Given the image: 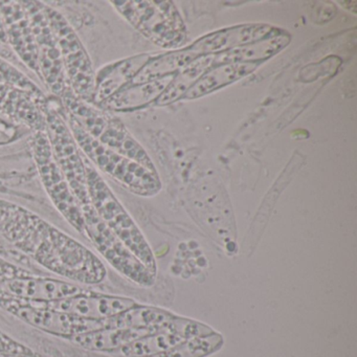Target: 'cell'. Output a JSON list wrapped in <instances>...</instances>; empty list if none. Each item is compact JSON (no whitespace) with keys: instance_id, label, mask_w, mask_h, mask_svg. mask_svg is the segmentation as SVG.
<instances>
[{"instance_id":"1","label":"cell","mask_w":357,"mask_h":357,"mask_svg":"<svg viewBox=\"0 0 357 357\" xmlns=\"http://www.w3.org/2000/svg\"><path fill=\"white\" fill-rule=\"evenodd\" d=\"M0 235L41 266L86 285L107 277L104 263L70 236L17 204L0 200Z\"/></svg>"},{"instance_id":"2","label":"cell","mask_w":357,"mask_h":357,"mask_svg":"<svg viewBox=\"0 0 357 357\" xmlns=\"http://www.w3.org/2000/svg\"><path fill=\"white\" fill-rule=\"evenodd\" d=\"M66 121L70 131L87 160L95 168L99 169L123 187L139 196H153L162 188L160 177L156 171L129 160L91 137L80 123L66 112Z\"/></svg>"},{"instance_id":"3","label":"cell","mask_w":357,"mask_h":357,"mask_svg":"<svg viewBox=\"0 0 357 357\" xmlns=\"http://www.w3.org/2000/svg\"><path fill=\"white\" fill-rule=\"evenodd\" d=\"M64 108L93 139L108 149L156 171L144 148L133 139L122 121L110 112L79 99L70 87L60 98Z\"/></svg>"},{"instance_id":"4","label":"cell","mask_w":357,"mask_h":357,"mask_svg":"<svg viewBox=\"0 0 357 357\" xmlns=\"http://www.w3.org/2000/svg\"><path fill=\"white\" fill-rule=\"evenodd\" d=\"M85 164L89 199L96 212L123 244L155 275V258L143 234L97 169L89 160H85Z\"/></svg>"},{"instance_id":"5","label":"cell","mask_w":357,"mask_h":357,"mask_svg":"<svg viewBox=\"0 0 357 357\" xmlns=\"http://www.w3.org/2000/svg\"><path fill=\"white\" fill-rule=\"evenodd\" d=\"M112 7L148 40L164 49H179L187 43V29L174 3L167 0L112 1Z\"/></svg>"},{"instance_id":"6","label":"cell","mask_w":357,"mask_h":357,"mask_svg":"<svg viewBox=\"0 0 357 357\" xmlns=\"http://www.w3.org/2000/svg\"><path fill=\"white\" fill-rule=\"evenodd\" d=\"M47 139L54 158L63 173L80 206L91 202L87 188L86 164L66 121L63 104L47 97L43 107Z\"/></svg>"},{"instance_id":"7","label":"cell","mask_w":357,"mask_h":357,"mask_svg":"<svg viewBox=\"0 0 357 357\" xmlns=\"http://www.w3.org/2000/svg\"><path fill=\"white\" fill-rule=\"evenodd\" d=\"M43 8L59 45L68 85L79 99L93 104L96 72L89 53L66 17L45 3Z\"/></svg>"},{"instance_id":"8","label":"cell","mask_w":357,"mask_h":357,"mask_svg":"<svg viewBox=\"0 0 357 357\" xmlns=\"http://www.w3.org/2000/svg\"><path fill=\"white\" fill-rule=\"evenodd\" d=\"M84 218V236L93 244L98 252L119 273L137 285L150 287L155 283V275L123 244L102 220L93 204L81 206Z\"/></svg>"},{"instance_id":"9","label":"cell","mask_w":357,"mask_h":357,"mask_svg":"<svg viewBox=\"0 0 357 357\" xmlns=\"http://www.w3.org/2000/svg\"><path fill=\"white\" fill-rule=\"evenodd\" d=\"M30 145L43 187L54 206L75 229L84 235L82 208L54 158L47 133L34 132Z\"/></svg>"},{"instance_id":"10","label":"cell","mask_w":357,"mask_h":357,"mask_svg":"<svg viewBox=\"0 0 357 357\" xmlns=\"http://www.w3.org/2000/svg\"><path fill=\"white\" fill-rule=\"evenodd\" d=\"M22 3L28 14L36 41L40 80L45 83L53 96L61 98L70 85L57 38L50 26L43 8L45 3L39 1H22Z\"/></svg>"},{"instance_id":"11","label":"cell","mask_w":357,"mask_h":357,"mask_svg":"<svg viewBox=\"0 0 357 357\" xmlns=\"http://www.w3.org/2000/svg\"><path fill=\"white\" fill-rule=\"evenodd\" d=\"M0 305L30 325L47 333L64 337H75L79 334L104 328L103 321L81 319L68 313L45 307L37 306L28 301L8 296H0Z\"/></svg>"},{"instance_id":"12","label":"cell","mask_w":357,"mask_h":357,"mask_svg":"<svg viewBox=\"0 0 357 357\" xmlns=\"http://www.w3.org/2000/svg\"><path fill=\"white\" fill-rule=\"evenodd\" d=\"M31 303L37 306L45 307V308L53 309V310L68 313L81 319H91V321H104V319H110L137 305V303L131 298L95 294L89 290L75 294L70 298L53 301V302Z\"/></svg>"},{"instance_id":"13","label":"cell","mask_w":357,"mask_h":357,"mask_svg":"<svg viewBox=\"0 0 357 357\" xmlns=\"http://www.w3.org/2000/svg\"><path fill=\"white\" fill-rule=\"evenodd\" d=\"M0 14L7 33L8 45L40 79L36 41L22 1H0Z\"/></svg>"},{"instance_id":"14","label":"cell","mask_w":357,"mask_h":357,"mask_svg":"<svg viewBox=\"0 0 357 357\" xmlns=\"http://www.w3.org/2000/svg\"><path fill=\"white\" fill-rule=\"evenodd\" d=\"M281 34L283 31L268 24H242L206 35L194 43L189 49L198 56L213 55Z\"/></svg>"},{"instance_id":"15","label":"cell","mask_w":357,"mask_h":357,"mask_svg":"<svg viewBox=\"0 0 357 357\" xmlns=\"http://www.w3.org/2000/svg\"><path fill=\"white\" fill-rule=\"evenodd\" d=\"M1 291L29 302H53L86 291L84 288L50 278L16 277L3 283Z\"/></svg>"},{"instance_id":"16","label":"cell","mask_w":357,"mask_h":357,"mask_svg":"<svg viewBox=\"0 0 357 357\" xmlns=\"http://www.w3.org/2000/svg\"><path fill=\"white\" fill-rule=\"evenodd\" d=\"M45 102L28 91L0 82V114L13 123L26 125L35 132L47 130L43 114Z\"/></svg>"},{"instance_id":"17","label":"cell","mask_w":357,"mask_h":357,"mask_svg":"<svg viewBox=\"0 0 357 357\" xmlns=\"http://www.w3.org/2000/svg\"><path fill=\"white\" fill-rule=\"evenodd\" d=\"M151 55L133 56L120 61L106 64L100 68L95 76V93L93 105L99 106L102 102L118 93L129 84L137 73L151 59Z\"/></svg>"},{"instance_id":"18","label":"cell","mask_w":357,"mask_h":357,"mask_svg":"<svg viewBox=\"0 0 357 357\" xmlns=\"http://www.w3.org/2000/svg\"><path fill=\"white\" fill-rule=\"evenodd\" d=\"M175 75L160 80L125 87L96 107L108 112H126L145 107L155 102L164 93Z\"/></svg>"},{"instance_id":"19","label":"cell","mask_w":357,"mask_h":357,"mask_svg":"<svg viewBox=\"0 0 357 357\" xmlns=\"http://www.w3.org/2000/svg\"><path fill=\"white\" fill-rule=\"evenodd\" d=\"M158 330V328H102L79 334L73 337V340L86 350L114 353L139 338L156 333Z\"/></svg>"},{"instance_id":"20","label":"cell","mask_w":357,"mask_h":357,"mask_svg":"<svg viewBox=\"0 0 357 357\" xmlns=\"http://www.w3.org/2000/svg\"><path fill=\"white\" fill-rule=\"evenodd\" d=\"M289 43V35L283 33L279 36L263 39L250 45L215 54V61L216 66L225 63H262L264 60L277 55Z\"/></svg>"},{"instance_id":"21","label":"cell","mask_w":357,"mask_h":357,"mask_svg":"<svg viewBox=\"0 0 357 357\" xmlns=\"http://www.w3.org/2000/svg\"><path fill=\"white\" fill-rule=\"evenodd\" d=\"M261 63H225L211 68L185 95V99L204 97L254 73Z\"/></svg>"},{"instance_id":"22","label":"cell","mask_w":357,"mask_h":357,"mask_svg":"<svg viewBox=\"0 0 357 357\" xmlns=\"http://www.w3.org/2000/svg\"><path fill=\"white\" fill-rule=\"evenodd\" d=\"M198 57L200 56L196 55L190 49L178 50L167 55L152 57L125 87L143 84L150 81L160 80L165 77L172 76Z\"/></svg>"},{"instance_id":"23","label":"cell","mask_w":357,"mask_h":357,"mask_svg":"<svg viewBox=\"0 0 357 357\" xmlns=\"http://www.w3.org/2000/svg\"><path fill=\"white\" fill-rule=\"evenodd\" d=\"M215 66H216L215 54L200 56L175 75L168 89L156 100L155 105H169V104L178 101L181 98L185 97V93L197 83V81L206 73Z\"/></svg>"},{"instance_id":"24","label":"cell","mask_w":357,"mask_h":357,"mask_svg":"<svg viewBox=\"0 0 357 357\" xmlns=\"http://www.w3.org/2000/svg\"><path fill=\"white\" fill-rule=\"evenodd\" d=\"M174 317L175 314L164 309L137 304L116 317L104 319L103 323L104 328L146 329L160 328Z\"/></svg>"},{"instance_id":"25","label":"cell","mask_w":357,"mask_h":357,"mask_svg":"<svg viewBox=\"0 0 357 357\" xmlns=\"http://www.w3.org/2000/svg\"><path fill=\"white\" fill-rule=\"evenodd\" d=\"M158 332L139 338L127 346L123 347L120 350L114 352V354L123 357H150L153 355L166 352L174 348L181 342H185V338L175 333L166 331L158 328Z\"/></svg>"},{"instance_id":"26","label":"cell","mask_w":357,"mask_h":357,"mask_svg":"<svg viewBox=\"0 0 357 357\" xmlns=\"http://www.w3.org/2000/svg\"><path fill=\"white\" fill-rule=\"evenodd\" d=\"M222 335L216 332L199 337L189 338L174 348L150 357H206L222 348Z\"/></svg>"},{"instance_id":"27","label":"cell","mask_w":357,"mask_h":357,"mask_svg":"<svg viewBox=\"0 0 357 357\" xmlns=\"http://www.w3.org/2000/svg\"><path fill=\"white\" fill-rule=\"evenodd\" d=\"M0 82L7 83L12 86L28 91L43 101L47 100V96L34 82L1 57H0Z\"/></svg>"},{"instance_id":"28","label":"cell","mask_w":357,"mask_h":357,"mask_svg":"<svg viewBox=\"0 0 357 357\" xmlns=\"http://www.w3.org/2000/svg\"><path fill=\"white\" fill-rule=\"evenodd\" d=\"M18 129L20 128L9 130V129L0 128V146L8 145V144L16 141L20 137Z\"/></svg>"},{"instance_id":"29","label":"cell","mask_w":357,"mask_h":357,"mask_svg":"<svg viewBox=\"0 0 357 357\" xmlns=\"http://www.w3.org/2000/svg\"><path fill=\"white\" fill-rule=\"evenodd\" d=\"M0 41L8 45L7 33H6L5 26H3V17L0 14Z\"/></svg>"}]
</instances>
